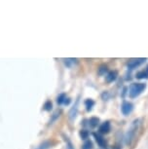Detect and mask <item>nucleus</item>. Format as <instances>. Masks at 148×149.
Returning a JSON list of instances; mask_svg holds the SVG:
<instances>
[{
    "mask_svg": "<svg viewBox=\"0 0 148 149\" xmlns=\"http://www.w3.org/2000/svg\"><path fill=\"white\" fill-rule=\"evenodd\" d=\"M50 145H51V142L50 141H44L43 143H41V144L39 145L36 149H48L50 147Z\"/></svg>",
    "mask_w": 148,
    "mask_h": 149,
    "instance_id": "nucleus-17",
    "label": "nucleus"
},
{
    "mask_svg": "<svg viewBox=\"0 0 148 149\" xmlns=\"http://www.w3.org/2000/svg\"><path fill=\"white\" fill-rule=\"evenodd\" d=\"M65 140L66 142V149H74L73 144H72V142L69 140V139L67 136H65Z\"/></svg>",
    "mask_w": 148,
    "mask_h": 149,
    "instance_id": "nucleus-19",
    "label": "nucleus"
},
{
    "mask_svg": "<svg viewBox=\"0 0 148 149\" xmlns=\"http://www.w3.org/2000/svg\"><path fill=\"white\" fill-rule=\"evenodd\" d=\"M110 129H111V126L108 121L103 122L101 125L99 126V133L100 134H108L110 132Z\"/></svg>",
    "mask_w": 148,
    "mask_h": 149,
    "instance_id": "nucleus-8",
    "label": "nucleus"
},
{
    "mask_svg": "<svg viewBox=\"0 0 148 149\" xmlns=\"http://www.w3.org/2000/svg\"><path fill=\"white\" fill-rule=\"evenodd\" d=\"M136 78H138V79H147L148 78V65L146 66V68H144L143 70H141V71L136 73Z\"/></svg>",
    "mask_w": 148,
    "mask_h": 149,
    "instance_id": "nucleus-9",
    "label": "nucleus"
},
{
    "mask_svg": "<svg viewBox=\"0 0 148 149\" xmlns=\"http://www.w3.org/2000/svg\"><path fill=\"white\" fill-rule=\"evenodd\" d=\"M52 102H51V100H47V102H45V104H44V109L47 111H50L52 109Z\"/></svg>",
    "mask_w": 148,
    "mask_h": 149,
    "instance_id": "nucleus-20",
    "label": "nucleus"
},
{
    "mask_svg": "<svg viewBox=\"0 0 148 149\" xmlns=\"http://www.w3.org/2000/svg\"><path fill=\"white\" fill-rule=\"evenodd\" d=\"M133 103H131L129 102H124L122 103L121 111H122V113L125 115V116H128L129 114H131V112L133 111Z\"/></svg>",
    "mask_w": 148,
    "mask_h": 149,
    "instance_id": "nucleus-4",
    "label": "nucleus"
},
{
    "mask_svg": "<svg viewBox=\"0 0 148 149\" xmlns=\"http://www.w3.org/2000/svg\"><path fill=\"white\" fill-rule=\"evenodd\" d=\"M94 139H96L97 143L99 144V146H100L101 148H105L106 147V140L100 134H94Z\"/></svg>",
    "mask_w": 148,
    "mask_h": 149,
    "instance_id": "nucleus-6",
    "label": "nucleus"
},
{
    "mask_svg": "<svg viewBox=\"0 0 148 149\" xmlns=\"http://www.w3.org/2000/svg\"><path fill=\"white\" fill-rule=\"evenodd\" d=\"M117 76H118V72L116 70H113V71H109L105 75V80H106L107 83H111L114 82L117 79Z\"/></svg>",
    "mask_w": 148,
    "mask_h": 149,
    "instance_id": "nucleus-7",
    "label": "nucleus"
},
{
    "mask_svg": "<svg viewBox=\"0 0 148 149\" xmlns=\"http://www.w3.org/2000/svg\"><path fill=\"white\" fill-rule=\"evenodd\" d=\"M85 105H86V108H87V110L91 111L92 108H93L94 105V102L93 100H87L85 102Z\"/></svg>",
    "mask_w": 148,
    "mask_h": 149,
    "instance_id": "nucleus-13",
    "label": "nucleus"
},
{
    "mask_svg": "<svg viewBox=\"0 0 148 149\" xmlns=\"http://www.w3.org/2000/svg\"><path fill=\"white\" fill-rule=\"evenodd\" d=\"M146 58H133V60H131L129 63H128V68L130 69H135L136 67H138L139 65H141L142 63H145Z\"/></svg>",
    "mask_w": 148,
    "mask_h": 149,
    "instance_id": "nucleus-3",
    "label": "nucleus"
},
{
    "mask_svg": "<svg viewBox=\"0 0 148 149\" xmlns=\"http://www.w3.org/2000/svg\"><path fill=\"white\" fill-rule=\"evenodd\" d=\"M107 149H121L119 146H114V147H110V148H107Z\"/></svg>",
    "mask_w": 148,
    "mask_h": 149,
    "instance_id": "nucleus-22",
    "label": "nucleus"
},
{
    "mask_svg": "<svg viewBox=\"0 0 148 149\" xmlns=\"http://www.w3.org/2000/svg\"><path fill=\"white\" fill-rule=\"evenodd\" d=\"M60 113H61V111H60V110H57V111H56L55 113L53 114V116H52V118H51V120H50V124H53V122H54V121L57 120L58 118L60 116Z\"/></svg>",
    "mask_w": 148,
    "mask_h": 149,
    "instance_id": "nucleus-16",
    "label": "nucleus"
},
{
    "mask_svg": "<svg viewBox=\"0 0 148 149\" xmlns=\"http://www.w3.org/2000/svg\"><path fill=\"white\" fill-rule=\"evenodd\" d=\"M78 108H79V97L76 100L75 102L74 105L72 106L71 109L69 110V113H68V117L70 120H74L75 118L77 116V113H78Z\"/></svg>",
    "mask_w": 148,
    "mask_h": 149,
    "instance_id": "nucleus-5",
    "label": "nucleus"
},
{
    "mask_svg": "<svg viewBox=\"0 0 148 149\" xmlns=\"http://www.w3.org/2000/svg\"><path fill=\"white\" fill-rule=\"evenodd\" d=\"M66 100V95L65 94H60L58 95V97H57V102L58 104H63L65 103V100Z\"/></svg>",
    "mask_w": 148,
    "mask_h": 149,
    "instance_id": "nucleus-14",
    "label": "nucleus"
},
{
    "mask_svg": "<svg viewBox=\"0 0 148 149\" xmlns=\"http://www.w3.org/2000/svg\"><path fill=\"white\" fill-rule=\"evenodd\" d=\"M139 126H140V120L139 119H135L132 122V124H131L129 130H128L125 136V142L127 145L130 146L133 144V140L135 139V136L138 134Z\"/></svg>",
    "mask_w": 148,
    "mask_h": 149,
    "instance_id": "nucleus-1",
    "label": "nucleus"
},
{
    "mask_svg": "<svg viewBox=\"0 0 148 149\" xmlns=\"http://www.w3.org/2000/svg\"><path fill=\"white\" fill-rule=\"evenodd\" d=\"M89 136H90V134H89V132H88V131L82 130V131L80 132V136H81V139H86V140H87V139L89 137Z\"/></svg>",
    "mask_w": 148,
    "mask_h": 149,
    "instance_id": "nucleus-18",
    "label": "nucleus"
},
{
    "mask_svg": "<svg viewBox=\"0 0 148 149\" xmlns=\"http://www.w3.org/2000/svg\"><path fill=\"white\" fill-rule=\"evenodd\" d=\"M69 102H70V98H68V97H66V100H65V103H63V104H69Z\"/></svg>",
    "mask_w": 148,
    "mask_h": 149,
    "instance_id": "nucleus-21",
    "label": "nucleus"
},
{
    "mask_svg": "<svg viewBox=\"0 0 148 149\" xmlns=\"http://www.w3.org/2000/svg\"><path fill=\"white\" fill-rule=\"evenodd\" d=\"M99 124V119L97 117H92L90 120H89V126L92 128H96L97 127V125Z\"/></svg>",
    "mask_w": 148,
    "mask_h": 149,
    "instance_id": "nucleus-10",
    "label": "nucleus"
},
{
    "mask_svg": "<svg viewBox=\"0 0 148 149\" xmlns=\"http://www.w3.org/2000/svg\"><path fill=\"white\" fill-rule=\"evenodd\" d=\"M82 149H93V142H92L91 140L87 139L85 142L83 143Z\"/></svg>",
    "mask_w": 148,
    "mask_h": 149,
    "instance_id": "nucleus-15",
    "label": "nucleus"
},
{
    "mask_svg": "<svg viewBox=\"0 0 148 149\" xmlns=\"http://www.w3.org/2000/svg\"><path fill=\"white\" fill-rule=\"evenodd\" d=\"M146 88V85L144 83H133L130 86L129 89V95L130 97L135 98L138 97L142 92Z\"/></svg>",
    "mask_w": 148,
    "mask_h": 149,
    "instance_id": "nucleus-2",
    "label": "nucleus"
},
{
    "mask_svg": "<svg viewBox=\"0 0 148 149\" xmlns=\"http://www.w3.org/2000/svg\"><path fill=\"white\" fill-rule=\"evenodd\" d=\"M97 72H99V75H105V74H107L108 72V68H107V66L106 65H100L99 66V70H97Z\"/></svg>",
    "mask_w": 148,
    "mask_h": 149,
    "instance_id": "nucleus-12",
    "label": "nucleus"
},
{
    "mask_svg": "<svg viewBox=\"0 0 148 149\" xmlns=\"http://www.w3.org/2000/svg\"><path fill=\"white\" fill-rule=\"evenodd\" d=\"M63 61H65V64L67 67H72L77 63V60L76 58H65Z\"/></svg>",
    "mask_w": 148,
    "mask_h": 149,
    "instance_id": "nucleus-11",
    "label": "nucleus"
}]
</instances>
